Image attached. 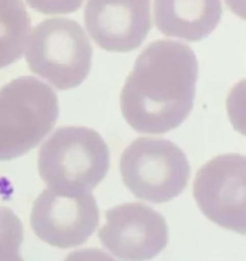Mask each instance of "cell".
Returning <instances> with one entry per match:
<instances>
[{
    "label": "cell",
    "instance_id": "6da1fadb",
    "mask_svg": "<svg viewBox=\"0 0 246 261\" xmlns=\"http://www.w3.org/2000/svg\"><path fill=\"white\" fill-rule=\"evenodd\" d=\"M198 59L190 46L158 40L137 57L120 91V110L136 132L162 135L182 124L194 107Z\"/></svg>",
    "mask_w": 246,
    "mask_h": 261
},
{
    "label": "cell",
    "instance_id": "7a4b0ae2",
    "mask_svg": "<svg viewBox=\"0 0 246 261\" xmlns=\"http://www.w3.org/2000/svg\"><path fill=\"white\" fill-rule=\"evenodd\" d=\"M37 165L40 177L49 188L90 192L109 170V147L96 130L66 125L42 144Z\"/></svg>",
    "mask_w": 246,
    "mask_h": 261
},
{
    "label": "cell",
    "instance_id": "3957f363",
    "mask_svg": "<svg viewBox=\"0 0 246 261\" xmlns=\"http://www.w3.org/2000/svg\"><path fill=\"white\" fill-rule=\"evenodd\" d=\"M59 102L54 90L30 76L0 89V162L16 159L36 147L54 127Z\"/></svg>",
    "mask_w": 246,
    "mask_h": 261
},
{
    "label": "cell",
    "instance_id": "277c9868",
    "mask_svg": "<svg viewBox=\"0 0 246 261\" xmlns=\"http://www.w3.org/2000/svg\"><path fill=\"white\" fill-rule=\"evenodd\" d=\"M24 51L30 71L62 91L80 86L91 69L90 40L72 19L50 18L37 24Z\"/></svg>",
    "mask_w": 246,
    "mask_h": 261
},
{
    "label": "cell",
    "instance_id": "5b68a950",
    "mask_svg": "<svg viewBox=\"0 0 246 261\" xmlns=\"http://www.w3.org/2000/svg\"><path fill=\"white\" fill-rule=\"evenodd\" d=\"M123 183L139 199L163 204L177 197L187 186L190 164L173 142L139 137L122 152L119 160Z\"/></svg>",
    "mask_w": 246,
    "mask_h": 261
},
{
    "label": "cell",
    "instance_id": "8992f818",
    "mask_svg": "<svg viewBox=\"0 0 246 261\" xmlns=\"http://www.w3.org/2000/svg\"><path fill=\"white\" fill-rule=\"evenodd\" d=\"M30 224L47 245L72 248L86 242L99 225V207L91 192L47 187L32 205Z\"/></svg>",
    "mask_w": 246,
    "mask_h": 261
},
{
    "label": "cell",
    "instance_id": "52a82bcc",
    "mask_svg": "<svg viewBox=\"0 0 246 261\" xmlns=\"http://www.w3.org/2000/svg\"><path fill=\"white\" fill-rule=\"evenodd\" d=\"M194 199L203 214L232 232L245 233L246 159L240 154L213 158L196 173Z\"/></svg>",
    "mask_w": 246,
    "mask_h": 261
},
{
    "label": "cell",
    "instance_id": "ba28073f",
    "mask_svg": "<svg viewBox=\"0 0 246 261\" xmlns=\"http://www.w3.org/2000/svg\"><path fill=\"white\" fill-rule=\"evenodd\" d=\"M99 240L109 252L123 261H147L159 255L168 243L164 217L140 202L112 207Z\"/></svg>",
    "mask_w": 246,
    "mask_h": 261
},
{
    "label": "cell",
    "instance_id": "9c48e42d",
    "mask_svg": "<svg viewBox=\"0 0 246 261\" xmlns=\"http://www.w3.org/2000/svg\"><path fill=\"white\" fill-rule=\"evenodd\" d=\"M85 26L102 49L130 53L141 46L152 30L150 0H89Z\"/></svg>",
    "mask_w": 246,
    "mask_h": 261
},
{
    "label": "cell",
    "instance_id": "30bf717a",
    "mask_svg": "<svg viewBox=\"0 0 246 261\" xmlns=\"http://www.w3.org/2000/svg\"><path fill=\"white\" fill-rule=\"evenodd\" d=\"M222 13L220 0H154L158 30L168 37L191 42L209 36Z\"/></svg>",
    "mask_w": 246,
    "mask_h": 261
},
{
    "label": "cell",
    "instance_id": "8fae6325",
    "mask_svg": "<svg viewBox=\"0 0 246 261\" xmlns=\"http://www.w3.org/2000/svg\"><path fill=\"white\" fill-rule=\"evenodd\" d=\"M31 34V18L22 0H0V69L22 57Z\"/></svg>",
    "mask_w": 246,
    "mask_h": 261
},
{
    "label": "cell",
    "instance_id": "7c38bea8",
    "mask_svg": "<svg viewBox=\"0 0 246 261\" xmlns=\"http://www.w3.org/2000/svg\"><path fill=\"white\" fill-rule=\"evenodd\" d=\"M23 227L7 206H0V261H24L21 255Z\"/></svg>",
    "mask_w": 246,
    "mask_h": 261
},
{
    "label": "cell",
    "instance_id": "4fadbf2b",
    "mask_svg": "<svg viewBox=\"0 0 246 261\" xmlns=\"http://www.w3.org/2000/svg\"><path fill=\"white\" fill-rule=\"evenodd\" d=\"M34 11L42 14H68L79 11L84 0H26Z\"/></svg>",
    "mask_w": 246,
    "mask_h": 261
},
{
    "label": "cell",
    "instance_id": "5bb4252c",
    "mask_svg": "<svg viewBox=\"0 0 246 261\" xmlns=\"http://www.w3.org/2000/svg\"><path fill=\"white\" fill-rule=\"evenodd\" d=\"M64 261H117L99 248H84L69 253Z\"/></svg>",
    "mask_w": 246,
    "mask_h": 261
},
{
    "label": "cell",
    "instance_id": "9a60e30c",
    "mask_svg": "<svg viewBox=\"0 0 246 261\" xmlns=\"http://www.w3.org/2000/svg\"><path fill=\"white\" fill-rule=\"evenodd\" d=\"M231 11L235 14L245 18V0H226Z\"/></svg>",
    "mask_w": 246,
    "mask_h": 261
}]
</instances>
